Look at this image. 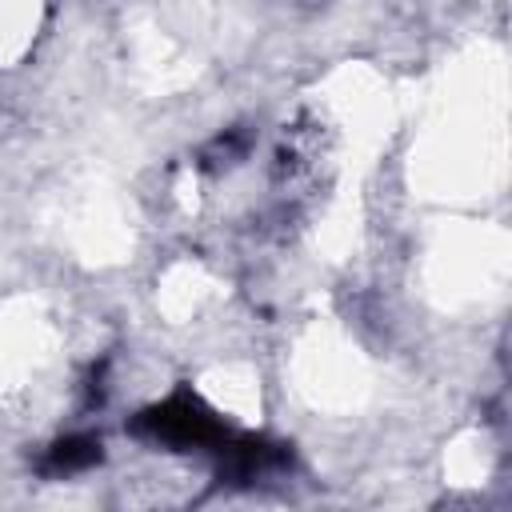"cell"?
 Listing matches in <instances>:
<instances>
[{"label": "cell", "mask_w": 512, "mask_h": 512, "mask_svg": "<svg viewBox=\"0 0 512 512\" xmlns=\"http://www.w3.org/2000/svg\"><path fill=\"white\" fill-rule=\"evenodd\" d=\"M140 428L172 448H208L216 440H224V428L212 420V412H204L192 396H172L168 404L152 408Z\"/></svg>", "instance_id": "6da1fadb"}, {"label": "cell", "mask_w": 512, "mask_h": 512, "mask_svg": "<svg viewBox=\"0 0 512 512\" xmlns=\"http://www.w3.org/2000/svg\"><path fill=\"white\" fill-rule=\"evenodd\" d=\"M100 460V440L92 436H72V440H60L48 456V468L52 472H76V468H88Z\"/></svg>", "instance_id": "7a4b0ae2"}]
</instances>
